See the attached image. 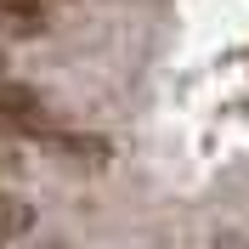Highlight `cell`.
Segmentation results:
<instances>
[{
    "label": "cell",
    "instance_id": "6da1fadb",
    "mask_svg": "<svg viewBox=\"0 0 249 249\" xmlns=\"http://www.w3.org/2000/svg\"><path fill=\"white\" fill-rule=\"evenodd\" d=\"M0 124H17V130H40V136H46V108H40V96L0 79Z\"/></svg>",
    "mask_w": 249,
    "mask_h": 249
},
{
    "label": "cell",
    "instance_id": "7a4b0ae2",
    "mask_svg": "<svg viewBox=\"0 0 249 249\" xmlns=\"http://www.w3.org/2000/svg\"><path fill=\"white\" fill-rule=\"evenodd\" d=\"M0 29H12V34H40V29H46L40 0H0Z\"/></svg>",
    "mask_w": 249,
    "mask_h": 249
},
{
    "label": "cell",
    "instance_id": "3957f363",
    "mask_svg": "<svg viewBox=\"0 0 249 249\" xmlns=\"http://www.w3.org/2000/svg\"><path fill=\"white\" fill-rule=\"evenodd\" d=\"M0 244H6V238H0Z\"/></svg>",
    "mask_w": 249,
    "mask_h": 249
}]
</instances>
